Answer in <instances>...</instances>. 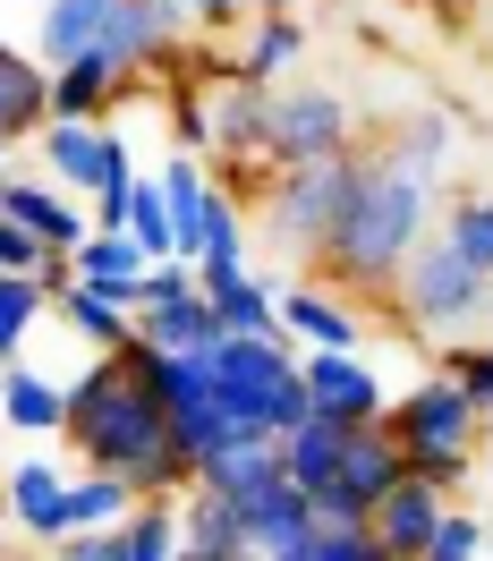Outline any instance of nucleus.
<instances>
[{"instance_id":"obj_1","label":"nucleus","mask_w":493,"mask_h":561,"mask_svg":"<svg viewBox=\"0 0 493 561\" xmlns=\"http://www.w3.org/2000/svg\"><path fill=\"white\" fill-rule=\"evenodd\" d=\"M69 451L85 459V468L128 477L145 502L196 493V459L179 451L171 409H162V391L145 383V366L128 350H103L94 366L69 375Z\"/></svg>"},{"instance_id":"obj_2","label":"nucleus","mask_w":493,"mask_h":561,"mask_svg":"<svg viewBox=\"0 0 493 561\" xmlns=\"http://www.w3.org/2000/svg\"><path fill=\"white\" fill-rule=\"evenodd\" d=\"M443 230V213H434V179H417L391 145H366V171H357V196L341 213V230L323 247V273L349 280V289H400L409 273V255Z\"/></svg>"},{"instance_id":"obj_3","label":"nucleus","mask_w":493,"mask_h":561,"mask_svg":"<svg viewBox=\"0 0 493 561\" xmlns=\"http://www.w3.org/2000/svg\"><path fill=\"white\" fill-rule=\"evenodd\" d=\"M391 434H400V451H409V477H425V485H468V468H477V443H485V409L468 400V391L451 383V375H425V383H409L400 400H391Z\"/></svg>"},{"instance_id":"obj_4","label":"nucleus","mask_w":493,"mask_h":561,"mask_svg":"<svg viewBox=\"0 0 493 561\" xmlns=\"http://www.w3.org/2000/svg\"><path fill=\"white\" fill-rule=\"evenodd\" d=\"M391 316L409 323V332H425V341H477V323L493 316V273L468 264V255L434 230V239L409 255L400 289H391Z\"/></svg>"},{"instance_id":"obj_5","label":"nucleus","mask_w":493,"mask_h":561,"mask_svg":"<svg viewBox=\"0 0 493 561\" xmlns=\"http://www.w3.org/2000/svg\"><path fill=\"white\" fill-rule=\"evenodd\" d=\"M357 171H366V145L341 153V162L273 171V187H264V247L289 255V264H323V247H332V230H341V213L357 196Z\"/></svg>"},{"instance_id":"obj_6","label":"nucleus","mask_w":493,"mask_h":561,"mask_svg":"<svg viewBox=\"0 0 493 561\" xmlns=\"http://www.w3.org/2000/svg\"><path fill=\"white\" fill-rule=\"evenodd\" d=\"M341 153H357V111H349V94H332V85H282L264 171H307V162H341Z\"/></svg>"},{"instance_id":"obj_7","label":"nucleus","mask_w":493,"mask_h":561,"mask_svg":"<svg viewBox=\"0 0 493 561\" xmlns=\"http://www.w3.org/2000/svg\"><path fill=\"white\" fill-rule=\"evenodd\" d=\"M43 153V171L60 179L69 196H103V187H119V179H137L128 171V137L119 128H103V119H51L35 137Z\"/></svg>"},{"instance_id":"obj_8","label":"nucleus","mask_w":493,"mask_h":561,"mask_svg":"<svg viewBox=\"0 0 493 561\" xmlns=\"http://www.w3.org/2000/svg\"><path fill=\"white\" fill-rule=\"evenodd\" d=\"M273 103H282V85H264V77H213V153L221 162H264V145H273Z\"/></svg>"},{"instance_id":"obj_9","label":"nucleus","mask_w":493,"mask_h":561,"mask_svg":"<svg viewBox=\"0 0 493 561\" xmlns=\"http://www.w3.org/2000/svg\"><path fill=\"white\" fill-rule=\"evenodd\" d=\"M307 391H316L323 417H341V425H383L391 417L383 375H375L357 350H307Z\"/></svg>"},{"instance_id":"obj_10","label":"nucleus","mask_w":493,"mask_h":561,"mask_svg":"<svg viewBox=\"0 0 493 561\" xmlns=\"http://www.w3.org/2000/svg\"><path fill=\"white\" fill-rule=\"evenodd\" d=\"M9 519H18L26 545L77 536V477L51 468V459H18V468H9Z\"/></svg>"},{"instance_id":"obj_11","label":"nucleus","mask_w":493,"mask_h":561,"mask_svg":"<svg viewBox=\"0 0 493 561\" xmlns=\"http://www.w3.org/2000/svg\"><path fill=\"white\" fill-rule=\"evenodd\" d=\"M196 485H205V493H230L239 511H264V502L289 485V459H282L273 434H246V443H230V451H213L205 468H196Z\"/></svg>"},{"instance_id":"obj_12","label":"nucleus","mask_w":493,"mask_h":561,"mask_svg":"<svg viewBox=\"0 0 493 561\" xmlns=\"http://www.w3.org/2000/svg\"><path fill=\"white\" fill-rule=\"evenodd\" d=\"M0 221H26V230L51 239L60 255H77V247L94 239V213H77L60 179H9V187H0Z\"/></svg>"},{"instance_id":"obj_13","label":"nucleus","mask_w":493,"mask_h":561,"mask_svg":"<svg viewBox=\"0 0 493 561\" xmlns=\"http://www.w3.org/2000/svg\"><path fill=\"white\" fill-rule=\"evenodd\" d=\"M69 264H77V280H85V289H103L111 307H128V316L145 307V280H153V255H145V247L128 239V230H94V239L77 247Z\"/></svg>"},{"instance_id":"obj_14","label":"nucleus","mask_w":493,"mask_h":561,"mask_svg":"<svg viewBox=\"0 0 493 561\" xmlns=\"http://www.w3.org/2000/svg\"><path fill=\"white\" fill-rule=\"evenodd\" d=\"M111 18H119V0H43L35 9V60L43 69H69L85 51H103Z\"/></svg>"},{"instance_id":"obj_15","label":"nucleus","mask_w":493,"mask_h":561,"mask_svg":"<svg viewBox=\"0 0 493 561\" xmlns=\"http://www.w3.org/2000/svg\"><path fill=\"white\" fill-rule=\"evenodd\" d=\"M451 519V493L443 485H425V477H409V485H391V502L383 511H375V545H383V553H400V561H417L425 545H434V527Z\"/></svg>"},{"instance_id":"obj_16","label":"nucleus","mask_w":493,"mask_h":561,"mask_svg":"<svg viewBox=\"0 0 493 561\" xmlns=\"http://www.w3.org/2000/svg\"><path fill=\"white\" fill-rule=\"evenodd\" d=\"M179 511H187V553H179V561H264V553H255V527H246V511L230 502V493L196 485Z\"/></svg>"},{"instance_id":"obj_17","label":"nucleus","mask_w":493,"mask_h":561,"mask_svg":"<svg viewBox=\"0 0 493 561\" xmlns=\"http://www.w3.org/2000/svg\"><path fill=\"white\" fill-rule=\"evenodd\" d=\"M51 119H60V103H51V69H43L35 51H9V60H0V137L35 145Z\"/></svg>"},{"instance_id":"obj_18","label":"nucleus","mask_w":493,"mask_h":561,"mask_svg":"<svg viewBox=\"0 0 493 561\" xmlns=\"http://www.w3.org/2000/svg\"><path fill=\"white\" fill-rule=\"evenodd\" d=\"M137 341L179 357V350H221L230 332H221V307L196 289V298H171V307H137Z\"/></svg>"},{"instance_id":"obj_19","label":"nucleus","mask_w":493,"mask_h":561,"mask_svg":"<svg viewBox=\"0 0 493 561\" xmlns=\"http://www.w3.org/2000/svg\"><path fill=\"white\" fill-rule=\"evenodd\" d=\"M128 77L111 51H85V60H69V69H51V103H60V119H103L119 94H128Z\"/></svg>"},{"instance_id":"obj_20","label":"nucleus","mask_w":493,"mask_h":561,"mask_svg":"<svg viewBox=\"0 0 493 561\" xmlns=\"http://www.w3.org/2000/svg\"><path fill=\"white\" fill-rule=\"evenodd\" d=\"M282 316H289V332H298V350H357V307H349V298H332V289L289 280Z\"/></svg>"},{"instance_id":"obj_21","label":"nucleus","mask_w":493,"mask_h":561,"mask_svg":"<svg viewBox=\"0 0 493 561\" xmlns=\"http://www.w3.org/2000/svg\"><path fill=\"white\" fill-rule=\"evenodd\" d=\"M0 409L18 434H69V383H51L43 366L9 357V383H0Z\"/></svg>"},{"instance_id":"obj_22","label":"nucleus","mask_w":493,"mask_h":561,"mask_svg":"<svg viewBox=\"0 0 493 561\" xmlns=\"http://www.w3.org/2000/svg\"><path fill=\"white\" fill-rule=\"evenodd\" d=\"M349 434H357V425H341V417H307L298 434H282L289 485H298V493H323L332 477H341V459H349Z\"/></svg>"},{"instance_id":"obj_23","label":"nucleus","mask_w":493,"mask_h":561,"mask_svg":"<svg viewBox=\"0 0 493 561\" xmlns=\"http://www.w3.org/2000/svg\"><path fill=\"white\" fill-rule=\"evenodd\" d=\"M187 493H162V502H137V519L119 527V561H179L187 553Z\"/></svg>"},{"instance_id":"obj_24","label":"nucleus","mask_w":493,"mask_h":561,"mask_svg":"<svg viewBox=\"0 0 493 561\" xmlns=\"http://www.w3.org/2000/svg\"><path fill=\"white\" fill-rule=\"evenodd\" d=\"M60 323H69L85 350H128V341H137V316H128V307H111L103 289H85V280L60 289Z\"/></svg>"},{"instance_id":"obj_25","label":"nucleus","mask_w":493,"mask_h":561,"mask_svg":"<svg viewBox=\"0 0 493 561\" xmlns=\"http://www.w3.org/2000/svg\"><path fill=\"white\" fill-rule=\"evenodd\" d=\"M43 316H60L51 280L43 273H0V357H26V332H35Z\"/></svg>"},{"instance_id":"obj_26","label":"nucleus","mask_w":493,"mask_h":561,"mask_svg":"<svg viewBox=\"0 0 493 561\" xmlns=\"http://www.w3.org/2000/svg\"><path fill=\"white\" fill-rule=\"evenodd\" d=\"M298 51H307V26H298V18H246L239 60H230V69H239V77H264V85H273V77H282Z\"/></svg>"},{"instance_id":"obj_27","label":"nucleus","mask_w":493,"mask_h":561,"mask_svg":"<svg viewBox=\"0 0 493 561\" xmlns=\"http://www.w3.org/2000/svg\"><path fill=\"white\" fill-rule=\"evenodd\" d=\"M128 239L153 255V264H171L179 255V221H171V196H162V179H145L137 171V187H128Z\"/></svg>"},{"instance_id":"obj_28","label":"nucleus","mask_w":493,"mask_h":561,"mask_svg":"<svg viewBox=\"0 0 493 561\" xmlns=\"http://www.w3.org/2000/svg\"><path fill=\"white\" fill-rule=\"evenodd\" d=\"M391 153H400L417 179H434L451 162V111H409V119L391 128Z\"/></svg>"},{"instance_id":"obj_29","label":"nucleus","mask_w":493,"mask_h":561,"mask_svg":"<svg viewBox=\"0 0 493 561\" xmlns=\"http://www.w3.org/2000/svg\"><path fill=\"white\" fill-rule=\"evenodd\" d=\"M137 502L145 493L128 485V477H111V468H85V477H77V527H128Z\"/></svg>"},{"instance_id":"obj_30","label":"nucleus","mask_w":493,"mask_h":561,"mask_svg":"<svg viewBox=\"0 0 493 561\" xmlns=\"http://www.w3.org/2000/svg\"><path fill=\"white\" fill-rule=\"evenodd\" d=\"M434 375H451V383L493 417V341H443V350H434Z\"/></svg>"},{"instance_id":"obj_31","label":"nucleus","mask_w":493,"mask_h":561,"mask_svg":"<svg viewBox=\"0 0 493 561\" xmlns=\"http://www.w3.org/2000/svg\"><path fill=\"white\" fill-rule=\"evenodd\" d=\"M443 239H451L468 264H485V273H493V196H459V205H443Z\"/></svg>"},{"instance_id":"obj_32","label":"nucleus","mask_w":493,"mask_h":561,"mask_svg":"<svg viewBox=\"0 0 493 561\" xmlns=\"http://www.w3.org/2000/svg\"><path fill=\"white\" fill-rule=\"evenodd\" d=\"M273 561H400V553L375 545V527H316L307 545H289V553H273Z\"/></svg>"},{"instance_id":"obj_33","label":"nucleus","mask_w":493,"mask_h":561,"mask_svg":"<svg viewBox=\"0 0 493 561\" xmlns=\"http://www.w3.org/2000/svg\"><path fill=\"white\" fill-rule=\"evenodd\" d=\"M417 561H485V519H477V511H451Z\"/></svg>"},{"instance_id":"obj_34","label":"nucleus","mask_w":493,"mask_h":561,"mask_svg":"<svg viewBox=\"0 0 493 561\" xmlns=\"http://www.w3.org/2000/svg\"><path fill=\"white\" fill-rule=\"evenodd\" d=\"M60 264V247L35 239L26 221H0V273H51Z\"/></svg>"},{"instance_id":"obj_35","label":"nucleus","mask_w":493,"mask_h":561,"mask_svg":"<svg viewBox=\"0 0 493 561\" xmlns=\"http://www.w3.org/2000/svg\"><path fill=\"white\" fill-rule=\"evenodd\" d=\"M26 561H119V527H77L60 545H35Z\"/></svg>"},{"instance_id":"obj_36","label":"nucleus","mask_w":493,"mask_h":561,"mask_svg":"<svg viewBox=\"0 0 493 561\" xmlns=\"http://www.w3.org/2000/svg\"><path fill=\"white\" fill-rule=\"evenodd\" d=\"M179 18H187V35H230L255 18V0H171Z\"/></svg>"},{"instance_id":"obj_37","label":"nucleus","mask_w":493,"mask_h":561,"mask_svg":"<svg viewBox=\"0 0 493 561\" xmlns=\"http://www.w3.org/2000/svg\"><path fill=\"white\" fill-rule=\"evenodd\" d=\"M128 187H137V179H119V187L94 196V230H128Z\"/></svg>"},{"instance_id":"obj_38","label":"nucleus","mask_w":493,"mask_h":561,"mask_svg":"<svg viewBox=\"0 0 493 561\" xmlns=\"http://www.w3.org/2000/svg\"><path fill=\"white\" fill-rule=\"evenodd\" d=\"M425 9H434L443 26H459V18H468V9H485V0H425Z\"/></svg>"},{"instance_id":"obj_39","label":"nucleus","mask_w":493,"mask_h":561,"mask_svg":"<svg viewBox=\"0 0 493 561\" xmlns=\"http://www.w3.org/2000/svg\"><path fill=\"white\" fill-rule=\"evenodd\" d=\"M289 9H298V0H255V18H289Z\"/></svg>"},{"instance_id":"obj_40","label":"nucleus","mask_w":493,"mask_h":561,"mask_svg":"<svg viewBox=\"0 0 493 561\" xmlns=\"http://www.w3.org/2000/svg\"><path fill=\"white\" fill-rule=\"evenodd\" d=\"M485 35H493V0H485Z\"/></svg>"}]
</instances>
